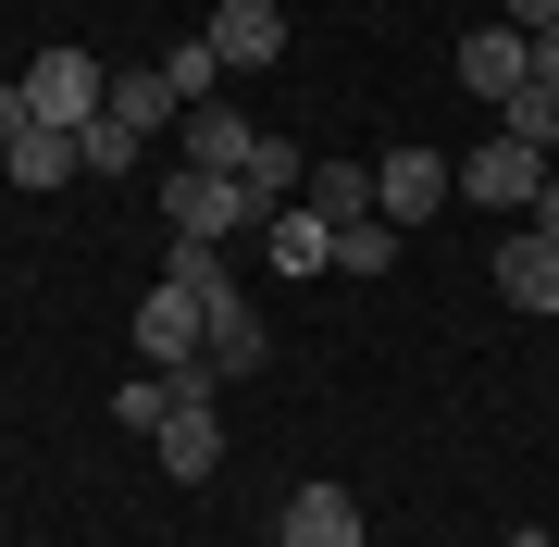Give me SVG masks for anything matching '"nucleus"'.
Wrapping results in <instances>:
<instances>
[{
  "label": "nucleus",
  "mask_w": 559,
  "mask_h": 547,
  "mask_svg": "<svg viewBox=\"0 0 559 547\" xmlns=\"http://www.w3.org/2000/svg\"><path fill=\"white\" fill-rule=\"evenodd\" d=\"M162 224H175V237H200V249H224L237 237V224H261V200L237 175H200V163H162Z\"/></svg>",
  "instance_id": "f03ea898"
},
{
  "label": "nucleus",
  "mask_w": 559,
  "mask_h": 547,
  "mask_svg": "<svg viewBox=\"0 0 559 547\" xmlns=\"http://www.w3.org/2000/svg\"><path fill=\"white\" fill-rule=\"evenodd\" d=\"M498 138L559 150V75H522V87H510V100H498Z\"/></svg>",
  "instance_id": "2eb2a0df"
},
{
  "label": "nucleus",
  "mask_w": 559,
  "mask_h": 547,
  "mask_svg": "<svg viewBox=\"0 0 559 547\" xmlns=\"http://www.w3.org/2000/svg\"><path fill=\"white\" fill-rule=\"evenodd\" d=\"M200 38H212L224 75H261V62H286V13H274V0H212Z\"/></svg>",
  "instance_id": "39448f33"
},
{
  "label": "nucleus",
  "mask_w": 559,
  "mask_h": 547,
  "mask_svg": "<svg viewBox=\"0 0 559 547\" xmlns=\"http://www.w3.org/2000/svg\"><path fill=\"white\" fill-rule=\"evenodd\" d=\"M261 249H274V274H336V224H323L311 200H299V212H274V224H261Z\"/></svg>",
  "instance_id": "9b49d317"
},
{
  "label": "nucleus",
  "mask_w": 559,
  "mask_h": 547,
  "mask_svg": "<svg viewBox=\"0 0 559 547\" xmlns=\"http://www.w3.org/2000/svg\"><path fill=\"white\" fill-rule=\"evenodd\" d=\"M498 25H522V38H547V25H559V0H498Z\"/></svg>",
  "instance_id": "5701e85b"
},
{
  "label": "nucleus",
  "mask_w": 559,
  "mask_h": 547,
  "mask_svg": "<svg viewBox=\"0 0 559 547\" xmlns=\"http://www.w3.org/2000/svg\"><path fill=\"white\" fill-rule=\"evenodd\" d=\"M274 535H286V547H360V498H348V486H299Z\"/></svg>",
  "instance_id": "9d476101"
},
{
  "label": "nucleus",
  "mask_w": 559,
  "mask_h": 547,
  "mask_svg": "<svg viewBox=\"0 0 559 547\" xmlns=\"http://www.w3.org/2000/svg\"><path fill=\"white\" fill-rule=\"evenodd\" d=\"M162 473H175V486H212V473H224V411L212 399H175V411H162Z\"/></svg>",
  "instance_id": "423d86ee"
},
{
  "label": "nucleus",
  "mask_w": 559,
  "mask_h": 547,
  "mask_svg": "<svg viewBox=\"0 0 559 547\" xmlns=\"http://www.w3.org/2000/svg\"><path fill=\"white\" fill-rule=\"evenodd\" d=\"M0 175H13V187H62V175H87V163H75V138H62V124H25V138L0 150Z\"/></svg>",
  "instance_id": "ddd939ff"
},
{
  "label": "nucleus",
  "mask_w": 559,
  "mask_h": 547,
  "mask_svg": "<svg viewBox=\"0 0 559 547\" xmlns=\"http://www.w3.org/2000/svg\"><path fill=\"white\" fill-rule=\"evenodd\" d=\"M299 187H311V150H299V138H274V124H261V138H249V200L274 212V200H299Z\"/></svg>",
  "instance_id": "f8f14e48"
},
{
  "label": "nucleus",
  "mask_w": 559,
  "mask_h": 547,
  "mask_svg": "<svg viewBox=\"0 0 559 547\" xmlns=\"http://www.w3.org/2000/svg\"><path fill=\"white\" fill-rule=\"evenodd\" d=\"M162 112H175L162 62H138V75H112V124H138V138H162Z\"/></svg>",
  "instance_id": "a211bd4d"
},
{
  "label": "nucleus",
  "mask_w": 559,
  "mask_h": 547,
  "mask_svg": "<svg viewBox=\"0 0 559 547\" xmlns=\"http://www.w3.org/2000/svg\"><path fill=\"white\" fill-rule=\"evenodd\" d=\"M75 163H87V175H138V163H150V138H138V124H112V112H100V124L75 138Z\"/></svg>",
  "instance_id": "6ab92c4d"
},
{
  "label": "nucleus",
  "mask_w": 559,
  "mask_h": 547,
  "mask_svg": "<svg viewBox=\"0 0 559 547\" xmlns=\"http://www.w3.org/2000/svg\"><path fill=\"white\" fill-rule=\"evenodd\" d=\"M25 112L62 124V138H87V124L112 112V62H100V50H75V38L38 50V62H25Z\"/></svg>",
  "instance_id": "f257e3e1"
},
{
  "label": "nucleus",
  "mask_w": 559,
  "mask_h": 547,
  "mask_svg": "<svg viewBox=\"0 0 559 547\" xmlns=\"http://www.w3.org/2000/svg\"><path fill=\"white\" fill-rule=\"evenodd\" d=\"M162 87H175V112H200V100H224V62H212V38L162 50Z\"/></svg>",
  "instance_id": "f3484780"
},
{
  "label": "nucleus",
  "mask_w": 559,
  "mask_h": 547,
  "mask_svg": "<svg viewBox=\"0 0 559 547\" xmlns=\"http://www.w3.org/2000/svg\"><path fill=\"white\" fill-rule=\"evenodd\" d=\"M162 411H175V373H124L112 385V424L124 436H162Z\"/></svg>",
  "instance_id": "412c9836"
},
{
  "label": "nucleus",
  "mask_w": 559,
  "mask_h": 547,
  "mask_svg": "<svg viewBox=\"0 0 559 547\" xmlns=\"http://www.w3.org/2000/svg\"><path fill=\"white\" fill-rule=\"evenodd\" d=\"M212 373H224V385H237V373H261V311L237 299V286L212 299Z\"/></svg>",
  "instance_id": "4468645a"
},
{
  "label": "nucleus",
  "mask_w": 559,
  "mask_h": 547,
  "mask_svg": "<svg viewBox=\"0 0 559 547\" xmlns=\"http://www.w3.org/2000/svg\"><path fill=\"white\" fill-rule=\"evenodd\" d=\"M299 200H311L323 224H360V212H373V175H360V163H311V187H299Z\"/></svg>",
  "instance_id": "dca6fc26"
},
{
  "label": "nucleus",
  "mask_w": 559,
  "mask_h": 547,
  "mask_svg": "<svg viewBox=\"0 0 559 547\" xmlns=\"http://www.w3.org/2000/svg\"><path fill=\"white\" fill-rule=\"evenodd\" d=\"M522 75H535V38H522V25H473V38H460V87H473V100H510Z\"/></svg>",
  "instance_id": "0eeeda50"
},
{
  "label": "nucleus",
  "mask_w": 559,
  "mask_h": 547,
  "mask_svg": "<svg viewBox=\"0 0 559 547\" xmlns=\"http://www.w3.org/2000/svg\"><path fill=\"white\" fill-rule=\"evenodd\" d=\"M485 274H498V299H510V311H547V324H559V249L535 237V224H522V237H510Z\"/></svg>",
  "instance_id": "1a4fd4ad"
},
{
  "label": "nucleus",
  "mask_w": 559,
  "mask_h": 547,
  "mask_svg": "<svg viewBox=\"0 0 559 547\" xmlns=\"http://www.w3.org/2000/svg\"><path fill=\"white\" fill-rule=\"evenodd\" d=\"M385 262H399V224H385V212L336 224V274H385Z\"/></svg>",
  "instance_id": "aec40b11"
},
{
  "label": "nucleus",
  "mask_w": 559,
  "mask_h": 547,
  "mask_svg": "<svg viewBox=\"0 0 559 547\" xmlns=\"http://www.w3.org/2000/svg\"><path fill=\"white\" fill-rule=\"evenodd\" d=\"M535 75H559V25H547V38H535Z\"/></svg>",
  "instance_id": "393cba45"
},
{
  "label": "nucleus",
  "mask_w": 559,
  "mask_h": 547,
  "mask_svg": "<svg viewBox=\"0 0 559 547\" xmlns=\"http://www.w3.org/2000/svg\"><path fill=\"white\" fill-rule=\"evenodd\" d=\"M25 124H38V112H25V75H0V150H13Z\"/></svg>",
  "instance_id": "4be33fe9"
},
{
  "label": "nucleus",
  "mask_w": 559,
  "mask_h": 547,
  "mask_svg": "<svg viewBox=\"0 0 559 547\" xmlns=\"http://www.w3.org/2000/svg\"><path fill=\"white\" fill-rule=\"evenodd\" d=\"M559 163L547 150H522V138H485L473 163H460V200H485V212H535V187H547Z\"/></svg>",
  "instance_id": "20e7f679"
},
{
  "label": "nucleus",
  "mask_w": 559,
  "mask_h": 547,
  "mask_svg": "<svg viewBox=\"0 0 559 547\" xmlns=\"http://www.w3.org/2000/svg\"><path fill=\"white\" fill-rule=\"evenodd\" d=\"M522 224H535V237H547V249H559V175H547V187H535V212H522Z\"/></svg>",
  "instance_id": "b1692460"
},
{
  "label": "nucleus",
  "mask_w": 559,
  "mask_h": 547,
  "mask_svg": "<svg viewBox=\"0 0 559 547\" xmlns=\"http://www.w3.org/2000/svg\"><path fill=\"white\" fill-rule=\"evenodd\" d=\"M448 187H460V163L411 138V150H385V163H373V212L411 237V224H436V212H448Z\"/></svg>",
  "instance_id": "7ed1b4c3"
},
{
  "label": "nucleus",
  "mask_w": 559,
  "mask_h": 547,
  "mask_svg": "<svg viewBox=\"0 0 559 547\" xmlns=\"http://www.w3.org/2000/svg\"><path fill=\"white\" fill-rule=\"evenodd\" d=\"M261 547H286V535H261Z\"/></svg>",
  "instance_id": "bb28decb"
},
{
  "label": "nucleus",
  "mask_w": 559,
  "mask_h": 547,
  "mask_svg": "<svg viewBox=\"0 0 559 547\" xmlns=\"http://www.w3.org/2000/svg\"><path fill=\"white\" fill-rule=\"evenodd\" d=\"M175 124H187V163H200V175H237L249 187V138H261V124L237 100H200V112H175Z\"/></svg>",
  "instance_id": "6e6552de"
},
{
  "label": "nucleus",
  "mask_w": 559,
  "mask_h": 547,
  "mask_svg": "<svg viewBox=\"0 0 559 547\" xmlns=\"http://www.w3.org/2000/svg\"><path fill=\"white\" fill-rule=\"evenodd\" d=\"M510 547H547V535H510Z\"/></svg>",
  "instance_id": "a878e982"
}]
</instances>
